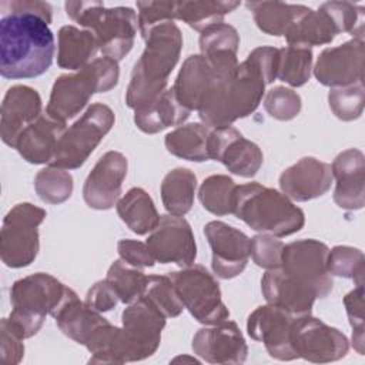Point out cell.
<instances>
[{"instance_id": "39", "label": "cell", "mask_w": 365, "mask_h": 365, "mask_svg": "<svg viewBox=\"0 0 365 365\" xmlns=\"http://www.w3.org/2000/svg\"><path fill=\"white\" fill-rule=\"evenodd\" d=\"M145 277L147 275L141 268L133 267L120 258L110 265L106 279L113 287L121 302L131 304L141 297Z\"/></svg>"}, {"instance_id": "9", "label": "cell", "mask_w": 365, "mask_h": 365, "mask_svg": "<svg viewBox=\"0 0 365 365\" xmlns=\"http://www.w3.org/2000/svg\"><path fill=\"white\" fill-rule=\"evenodd\" d=\"M46 210L31 204H16L3 218L0 231V257L10 268L30 265L38 254V227Z\"/></svg>"}, {"instance_id": "53", "label": "cell", "mask_w": 365, "mask_h": 365, "mask_svg": "<svg viewBox=\"0 0 365 365\" xmlns=\"http://www.w3.org/2000/svg\"><path fill=\"white\" fill-rule=\"evenodd\" d=\"M248 58L259 68L267 84H271L272 81L277 80L278 48L269 47V46L257 47L248 54Z\"/></svg>"}, {"instance_id": "50", "label": "cell", "mask_w": 365, "mask_h": 365, "mask_svg": "<svg viewBox=\"0 0 365 365\" xmlns=\"http://www.w3.org/2000/svg\"><path fill=\"white\" fill-rule=\"evenodd\" d=\"M117 251L121 259L137 268H148L157 262L148 245L137 240H120Z\"/></svg>"}, {"instance_id": "52", "label": "cell", "mask_w": 365, "mask_h": 365, "mask_svg": "<svg viewBox=\"0 0 365 365\" xmlns=\"http://www.w3.org/2000/svg\"><path fill=\"white\" fill-rule=\"evenodd\" d=\"M0 354L6 365H17L24 356V344L4 322H0Z\"/></svg>"}, {"instance_id": "32", "label": "cell", "mask_w": 365, "mask_h": 365, "mask_svg": "<svg viewBox=\"0 0 365 365\" xmlns=\"http://www.w3.org/2000/svg\"><path fill=\"white\" fill-rule=\"evenodd\" d=\"M257 27L269 36H285L294 23L308 11L302 4H288L281 1H248Z\"/></svg>"}, {"instance_id": "7", "label": "cell", "mask_w": 365, "mask_h": 365, "mask_svg": "<svg viewBox=\"0 0 365 365\" xmlns=\"http://www.w3.org/2000/svg\"><path fill=\"white\" fill-rule=\"evenodd\" d=\"M114 121V111L108 106L103 103L91 104L73 125L66 128L48 165L64 170L81 167L113 128Z\"/></svg>"}, {"instance_id": "14", "label": "cell", "mask_w": 365, "mask_h": 365, "mask_svg": "<svg viewBox=\"0 0 365 365\" xmlns=\"http://www.w3.org/2000/svg\"><path fill=\"white\" fill-rule=\"evenodd\" d=\"M207 147L210 160L222 163L230 173L240 177H254L264 161L261 148L232 125L211 128Z\"/></svg>"}, {"instance_id": "28", "label": "cell", "mask_w": 365, "mask_h": 365, "mask_svg": "<svg viewBox=\"0 0 365 365\" xmlns=\"http://www.w3.org/2000/svg\"><path fill=\"white\" fill-rule=\"evenodd\" d=\"M190 110L180 104L173 87L165 88L151 104L134 111V123L145 134H157L180 125L190 117Z\"/></svg>"}, {"instance_id": "35", "label": "cell", "mask_w": 365, "mask_h": 365, "mask_svg": "<svg viewBox=\"0 0 365 365\" xmlns=\"http://www.w3.org/2000/svg\"><path fill=\"white\" fill-rule=\"evenodd\" d=\"M336 34L338 31L332 20L322 9H318L317 11L308 9V11L294 23L284 37L288 44L311 48L312 46L331 43Z\"/></svg>"}, {"instance_id": "5", "label": "cell", "mask_w": 365, "mask_h": 365, "mask_svg": "<svg viewBox=\"0 0 365 365\" xmlns=\"http://www.w3.org/2000/svg\"><path fill=\"white\" fill-rule=\"evenodd\" d=\"M118 77V61L107 56L94 58L73 74L57 77L51 87L46 114L66 123L83 111L96 93H106L114 88Z\"/></svg>"}, {"instance_id": "10", "label": "cell", "mask_w": 365, "mask_h": 365, "mask_svg": "<svg viewBox=\"0 0 365 365\" xmlns=\"http://www.w3.org/2000/svg\"><path fill=\"white\" fill-rule=\"evenodd\" d=\"M329 248L318 240H298L284 245L281 269L295 281L315 291L318 298H325L334 287L327 269Z\"/></svg>"}, {"instance_id": "1", "label": "cell", "mask_w": 365, "mask_h": 365, "mask_svg": "<svg viewBox=\"0 0 365 365\" xmlns=\"http://www.w3.org/2000/svg\"><path fill=\"white\" fill-rule=\"evenodd\" d=\"M54 34L37 14L13 11L0 19V73L9 80L46 73L54 57Z\"/></svg>"}, {"instance_id": "44", "label": "cell", "mask_w": 365, "mask_h": 365, "mask_svg": "<svg viewBox=\"0 0 365 365\" xmlns=\"http://www.w3.org/2000/svg\"><path fill=\"white\" fill-rule=\"evenodd\" d=\"M365 91L364 83H356L345 87L331 88L328 93L329 108L342 121H352L361 117L364 111Z\"/></svg>"}, {"instance_id": "31", "label": "cell", "mask_w": 365, "mask_h": 365, "mask_svg": "<svg viewBox=\"0 0 365 365\" xmlns=\"http://www.w3.org/2000/svg\"><path fill=\"white\" fill-rule=\"evenodd\" d=\"M121 221L137 235L151 232L160 221V214L150 194L140 188H130L115 204Z\"/></svg>"}, {"instance_id": "51", "label": "cell", "mask_w": 365, "mask_h": 365, "mask_svg": "<svg viewBox=\"0 0 365 365\" xmlns=\"http://www.w3.org/2000/svg\"><path fill=\"white\" fill-rule=\"evenodd\" d=\"M118 295L113 289V287L108 284L107 279L97 281L86 295V302L96 311L98 312H107L111 311L117 302H118Z\"/></svg>"}, {"instance_id": "15", "label": "cell", "mask_w": 365, "mask_h": 365, "mask_svg": "<svg viewBox=\"0 0 365 365\" xmlns=\"http://www.w3.org/2000/svg\"><path fill=\"white\" fill-rule=\"evenodd\" d=\"M205 238L211 247V268L222 279L240 275L250 259L251 238L238 228L222 221H210L204 227Z\"/></svg>"}, {"instance_id": "26", "label": "cell", "mask_w": 365, "mask_h": 365, "mask_svg": "<svg viewBox=\"0 0 365 365\" xmlns=\"http://www.w3.org/2000/svg\"><path fill=\"white\" fill-rule=\"evenodd\" d=\"M215 80L217 76L207 58L202 54H191L182 63L173 90L181 106L198 111Z\"/></svg>"}, {"instance_id": "16", "label": "cell", "mask_w": 365, "mask_h": 365, "mask_svg": "<svg viewBox=\"0 0 365 365\" xmlns=\"http://www.w3.org/2000/svg\"><path fill=\"white\" fill-rule=\"evenodd\" d=\"M295 318L278 307L261 305L248 315L247 332L254 341L264 344L269 356L279 361H294L298 358L291 339Z\"/></svg>"}, {"instance_id": "20", "label": "cell", "mask_w": 365, "mask_h": 365, "mask_svg": "<svg viewBox=\"0 0 365 365\" xmlns=\"http://www.w3.org/2000/svg\"><path fill=\"white\" fill-rule=\"evenodd\" d=\"M121 321V328L130 338L138 361L155 354L165 327V317L154 305L140 297L123 311Z\"/></svg>"}, {"instance_id": "30", "label": "cell", "mask_w": 365, "mask_h": 365, "mask_svg": "<svg viewBox=\"0 0 365 365\" xmlns=\"http://www.w3.org/2000/svg\"><path fill=\"white\" fill-rule=\"evenodd\" d=\"M57 37V66L64 70H81L93 61L91 58L98 50L97 38L90 30L63 26Z\"/></svg>"}, {"instance_id": "21", "label": "cell", "mask_w": 365, "mask_h": 365, "mask_svg": "<svg viewBox=\"0 0 365 365\" xmlns=\"http://www.w3.org/2000/svg\"><path fill=\"white\" fill-rule=\"evenodd\" d=\"M331 165L315 157H302L279 175L281 191L292 201L304 202L322 197L332 184Z\"/></svg>"}, {"instance_id": "43", "label": "cell", "mask_w": 365, "mask_h": 365, "mask_svg": "<svg viewBox=\"0 0 365 365\" xmlns=\"http://www.w3.org/2000/svg\"><path fill=\"white\" fill-rule=\"evenodd\" d=\"M332 20L338 34L349 33L364 41V7L351 1H327L319 6Z\"/></svg>"}, {"instance_id": "36", "label": "cell", "mask_w": 365, "mask_h": 365, "mask_svg": "<svg viewBox=\"0 0 365 365\" xmlns=\"http://www.w3.org/2000/svg\"><path fill=\"white\" fill-rule=\"evenodd\" d=\"M240 1H217V0H191L177 1L175 19L187 23L191 29L202 31L210 26L222 23L225 14L234 11Z\"/></svg>"}, {"instance_id": "48", "label": "cell", "mask_w": 365, "mask_h": 365, "mask_svg": "<svg viewBox=\"0 0 365 365\" xmlns=\"http://www.w3.org/2000/svg\"><path fill=\"white\" fill-rule=\"evenodd\" d=\"M284 242L278 237L269 234H258L251 238L250 255L252 261L264 269H275L281 267Z\"/></svg>"}, {"instance_id": "46", "label": "cell", "mask_w": 365, "mask_h": 365, "mask_svg": "<svg viewBox=\"0 0 365 365\" xmlns=\"http://www.w3.org/2000/svg\"><path fill=\"white\" fill-rule=\"evenodd\" d=\"M302 107L301 97L292 88L277 86L268 90L264 98L265 111L275 120L289 121L295 118Z\"/></svg>"}, {"instance_id": "37", "label": "cell", "mask_w": 365, "mask_h": 365, "mask_svg": "<svg viewBox=\"0 0 365 365\" xmlns=\"http://www.w3.org/2000/svg\"><path fill=\"white\" fill-rule=\"evenodd\" d=\"M312 71V50L304 46L288 44L278 48L277 78L291 87L304 86Z\"/></svg>"}, {"instance_id": "23", "label": "cell", "mask_w": 365, "mask_h": 365, "mask_svg": "<svg viewBox=\"0 0 365 365\" xmlns=\"http://www.w3.org/2000/svg\"><path fill=\"white\" fill-rule=\"evenodd\" d=\"M41 115V97L33 87L17 84L10 87L0 110V135L4 144L14 148L20 133Z\"/></svg>"}, {"instance_id": "4", "label": "cell", "mask_w": 365, "mask_h": 365, "mask_svg": "<svg viewBox=\"0 0 365 365\" xmlns=\"http://www.w3.org/2000/svg\"><path fill=\"white\" fill-rule=\"evenodd\" d=\"M232 214L251 230L278 238L298 232L305 224L304 211L292 200L259 182L237 185Z\"/></svg>"}, {"instance_id": "11", "label": "cell", "mask_w": 365, "mask_h": 365, "mask_svg": "<svg viewBox=\"0 0 365 365\" xmlns=\"http://www.w3.org/2000/svg\"><path fill=\"white\" fill-rule=\"evenodd\" d=\"M291 339L298 358L315 364L342 359L349 349V342L345 334L327 325L311 314L294 319Z\"/></svg>"}, {"instance_id": "49", "label": "cell", "mask_w": 365, "mask_h": 365, "mask_svg": "<svg viewBox=\"0 0 365 365\" xmlns=\"http://www.w3.org/2000/svg\"><path fill=\"white\" fill-rule=\"evenodd\" d=\"M344 305L346 309L349 325L352 327L354 349L359 355H364V285H355V288L345 295Z\"/></svg>"}, {"instance_id": "41", "label": "cell", "mask_w": 365, "mask_h": 365, "mask_svg": "<svg viewBox=\"0 0 365 365\" xmlns=\"http://www.w3.org/2000/svg\"><path fill=\"white\" fill-rule=\"evenodd\" d=\"M34 190L41 201L61 204L71 197L73 177L64 168L48 165L36 174Z\"/></svg>"}, {"instance_id": "2", "label": "cell", "mask_w": 365, "mask_h": 365, "mask_svg": "<svg viewBox=\"0 0 365 365\" xmlns=\"http://www.w3.org/2000/svg\"><path fill=\"white\" fill-rule=\"evenodd\" d=\"M144 40L145 48L134 64L125 93V104L134 111L151 104L165 90L182 48V34L174 21L154 27Z\"/></svg>"}, {"instance_id": "8", "label": "cell", "mask_w": 365, "mask_h": 365, "mask_svg": "<svg viewBox=\"0 0 365 365\" xmlns=\"http://www.w3.org/2000/svg\"><path fill=\"white\" fill-rule=\"evenodd\" d=\"M190 314L201 324L215 325L230 318V311L222 302L218 281L200 264L167 274Z\"/></svg>"}, {"instance_id": "33", "label": "cell", "mask_w": 365, "mask_h": 365, "mask_svg": "<svg viewBox=\"0 0 365 365\" xmlns=\"http://www.w3.org/2000/svg\"><path fill=\"white\" fill-rule=\"evenodd\" d=\"M210 127L204 123H188L177 127L165 135L164 144L168 153L187 161H208Z\"/></svg>"}, {"instance_id": "45", "label": "cell", "mask_w": 365, "mask_h": 365, "mask_svg": "<svg viewBox=\"0 0 365 365\" xmlns=\"http://www.w3.org/2000/svg\"><path fill=\"white\" fill-rule=\"evenodd\" d=\"M240 46V34L235 27L220 23L207 27L200 34V54L211 56L221 53L237 54Z\"/></svg>"}, {"instance_id": "13", "label": "cell", "mask_w": 365, "mask_h": 365, "mask_svg": "<svg viewBox=\"0 0 365 365\" xmlns=\"http://www.w3.org/2000/svg\"><path fill=\"white\" fill-rule=\"evenodd\" d=\"M145 244L160 264L190 267L197 258V244L191 225L184 217L160 215V221L150 232Z\"/></svg>"}, {"instance_id": "22", "label": "cell", "mask_w": 365, "mask_h": 365, "mask_svg": "<svg viewBox=\"0 0 365 365\" xmlns=\"http://www.w3.org/2000/svg\"><path fill=\"white\" fill-rule=\"evenodd\" d=\"M335 178L334 201L348 211L361 210L365 204V157L358 148H348L339 153L332 165Z\"/></svg>"}, {"instance_id": "25", "label": "cell", "mask_w": 365, "mask_h": 365, "mask_svg": "<svg viewBox=\"0 0 365 365\" xmlns=\"http://www.w3.org/2000/svg\"><path fill=\"white\" fill-rule=\"evenodd\" d=\"M64 131L66 123L44 113L20 133L14 148L30 164H50Z\"/></svg>"}, {"instance_id": "27", "label": "cell", "mask_w": 365, "mask_h": 365, "mask_svg": "<svg viewBox=\"0 0 365 365\" xmlns=\"http://www.w3.org/2000/svg\"><path fill=\"white\" fill-rule=\"evenodd\" d=\"M90 364H125L138 361L137 352L123 328L106 322L100 325L86 344Z\"/></svg>"}, {"instance_id": "38", "label": "cell", "mask_w": 365, "mask_h": 365, "mask_svg": "<svg viewBox=\"0 0 365 365\" xmlns=\"http://www.w3.org/2000/svg\"><path fill=\"white\" fill-rule=\"evenodd\" d=\"M237 184L224 174H214L207 177L198 190V198L202 207L214 215L232 214V200Z\"/></svg>"}, {"instance_id": "3", "label": "cell", "mask_w": 365, "mask_h": 365, "mask_svg": "<svg viewBox=\"0 0 365 365\" xmlns=\"http://www.w3.org/2000/svg\"><path fill=\"white\" fill-rule=\"evenodd\" d=\"M265 86L262 73L247 57L231 76L214 81L198 108V115L210 128L231 125L257 110Z\"/></svg>"}, {"instance_id": "18", "label": "cell", "mask_w": 365, "mask_h": 365, "mask_svg": "<svg viewBox=\"0 0 365 365\" xmlns=\"http://www.w3.org/2000/svg\"><path fill=\"white\" fill-rule=\"evenodd\" d=\"M364 41L349 40L321 51L314 67V76L322 86L335 88L364 80Z\"/></svg>"}, {"instance_id": "54", "label": "cell", "mask_w": 365, "mask_h": 365, "mask_svg": "<svg viewBox=\"0 0 365 365\" xmlns=\"http://www.w3.org/2000/svg\"><path fill=\"white\" fill-rule=\"evenodd\" d=\"M0 10L6 13H13V11H21V13H31L37 14L41 19H44L48 24L51 23L53 19V9L48 3L46 1H38V0H17V1H1L0 3Z\"/></svg>"}, {"instance_id": "40", "label": "cell", "mask_w": 365, "mask_h": 365, "mask_svg": "<svg viewBox=\"0 0 365 365\" xmlns=\"http://www.w3.org/2000/svg\"><path fill=\"white\" fill-rule=\"evenodd\" d=\"M141 297L154 305L165 318L178 317L184 305L168 275H148Z\"/></svg>"}, {"instance_id": "29", "label": "cell", "mask_w": 365, "mask_h": 365, "mask_svg": "<svg viewBox=\"0 0 365 365\" xmlns=\"http://www.w3.org/2000/svg\"><path fill=\"white\" fill-rule=\"evenodd\" d=\"M53 318L64 335L81 345L87 344L100 325L108 322L101 312L93 309L87 302L80 301L76 292L71 294Z\"/></svg>"}, {"instance_id": "19", "label": "cell", "mask_w": 365, "mask_h": 365, "mask_svg": "<svg viewBox=\"0 0 365 365\" xmlns=\"http://www.w3.org/2000/svg\"><path fill=\"white\" fill-rule=\"evenodd\" d=\"M191 348L195 355L208 364L237 365L244 364L248 346L244 335L234 321L201 328L192 338Z\"/></svg>"}, {"instance_id": "17", "label": "cell", "mask_w": 365, "mask_h": 365, "mask_svg": "<svg viewBox=\"0 0 365 365\" xmlns=\"http://www.w3.org/2000/svg\"><path fill=\"white\" fill-rule=\"evenodd\" d=\"M128 161L120 151L103 154L83 185V198L93 210L113 208L121 195L123 181L127 175Z\"/></svg>"}, {"instance_id": "34", "label": "cell", "mask_w": 365, "mask_h": 365, "mask_svg": "<svg viewBox=\"0 0 365 365\" xmlns=\"http://www.w3.org/2000/svg\"><path fill=\"white\" fill-rule=\"evenodd\" d=\"M197 177L190 168L177 167L161 182V201L168 214L184 217L194 204Z\"/></svg>"}, {"instance_id": "12", "label": "cell", "mask_w": 365, "mask_h": 365, "mask_svg": "<svg viewBox=\"0 0 365 365\" xmlns=\"http://www.w3.org/2000/svg\"><path fill=\"white\" fill-rule=\"evenodd\" d=\"M74 291L50 274L36 272L17 279L10 289L14 309L44 318L54 317Z\"/></svg>"}, {"instance_id": "42", "label": "cell", "mask_w": 365, "mask_h": 365, "mask_svg": "<svg viewBox=\"0 0 365 365\" xmlns=\"http://www.w3.org/2000/svg\"><path fill=\"white\" fill-rule=\"evenodd\" d=\"M327 269L331 275L349 278L355 282V285H364L365 258L362 251L358 248L336 245L329 250Z\"/></svg>"}, {"instance_id": "6", "label": "cell", "mask_w": 365, "mask_h": 365, "mask_svg": "<svg viewBox=\"0 0 365 365\" xmlns=\"http://www.w3.org/2000/svg\"><path fill=\"white\" fill-rule=\"evenodd\" d=\"M67 16L90 30L104 56L118 61L134 46L138 20L131 7H106L104 1H67Z\"/></svg>"}, {"instance_id": "47", "label": "cell", "mask_w": 365, "mask_h": 365, "mask_svg": "<svg viewBox=\"0 0 365 365\" xmlns=\"http://www.w3.org/2000/svg\"><path fill=\"white\" fill-rule=\"evenodd\" d=\"M175 6L177 1H137V20L141 37L145 38L154 27L163 23L174 21Z\"/></svg>"}, {"instance_id": "24", "label": "cell", "mask_w": 365, "mask_h": 365, "mask_svg": "<svg viewBox=\"0 0 365 365\" xmlns=\"http://www.w3.org/2000/svg\"><path fill=\"white\" fill-rule=\"evenodd\" d=\"M261 291L267 304L278 307L294 317L311 314L315 291L287 275L281 268L267 269L261 278Z\"/></svg>"}]
</instances>
